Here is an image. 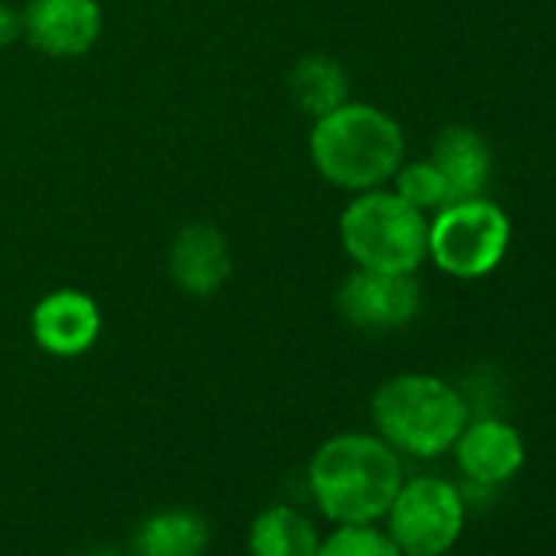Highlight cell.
Listing matches in <instances>:
<instances>
[{
  "mask_svg": "<svg viewBox=\"0 0 556 556\" xmlns=\"http://www.w3.org/2000/svg\"><path fill=\"white\" fill-rule=\"evenodd\" d=\"M403 455L377 432H341L308 462V488L334 523H377L403 484Z\"/></svg>",
  "mask_w": 556,
  "mask_h": 556,
  "instance_id": "6da1fadb",
  "label": "cell"
},
{
  "mask_svg": "<svg viewBox=\"0 0 556 556\" xmlns=\"http://www.w3.org/2000/svg\"><path fill=\"white\" fill-rule=\"evenodd\" d=\"M308 157L331 187L364 193L393 180L396 167L406 161V138L390 112L348 99L334 112L315 118Z\"/></svg>",
  "mask_w": 556,
  "mask_h": 556,
  "instance_id": "7a4b0ae2",
  "label": "cell"
},
{
  "mask_svg": "<svg viewBox=\"0 0 556 556\" xmlns=\"http://www.w3.org/2000/svg\"><path fill=\"white\" fill-rule=\"evenodd\" d=\"M377 435L406 458H442L471 419L468 396L435 374H396L370 400Z\"/></svg>",
  "mask_w": 556,
  "mask_h": 556,
  "instance_id": "3957f363",
  "label": "cell"
},
{
  "mask_svg": "<svg viewBox=\"0 0 556 556\" xmlns=\"http://www.w3.org/2000/svg\"><path fill=\"white\" fill-rule=\"evenodd\" d=\"M338 232L357 268L416 271L426 262L429 216L409 206L396 190L377 187L354 193L341 213Z\"/></svg>",
  "mask_w": 556,
  "mask_h": 556,
  "instance_id": "277c9868",
  "label": "cell"
},
{
  "mask_svg": "<svg viewBox=\"0 0 556 556\" xmlns=\"http://www.w3.org/2000/svg\"><path fill=\"white\" fill-rule=\"evenodd\" d=\"M507 245L510 219L494 200L481 193L452 200L432 213L426 258H432L439 271L471 282V278L491 275L504 262Z\"/></svg>",
  "mask_w": 556,
  "mask_h": 556,
  "instance_id": "5b68a950",
  "label": "cell"
},
{
  "mask_svg": "<svg viewBox=\"0 0 556 556\" xmlns=\"http://www.w3.org/2000/svg\"><path fill=\"white\" fill-rule=\"evenodd\" d=\"M383 520L403 556H445L465 533L468 504L462 484L442 475H416L403 478Z\"/></svg>",
  "mask_w": 556,
  "mask_h": 556,
  "instance_id": "8992f818",
  "label": "cell"
},
{
  "mask_svg": "<svg viewBox=\"0 0 556 556\" xmlns=\"http://www.w3.org/2000/svg\"><path fill=\"white\" fill-rule=\"evenodd\" d=\"M422 308V289L416 271H374L354 268L338 289V312L348 325L387 334L413 325Z\"/></svg>",
  "mask_w": 556,
  "mask_h": 556,
  "instance_id": "52a82bcc",
  "label": "cell"
},
{
  "mask_svg": "<svg viewBox=\"0 0 556 556\" xmlns=\"http://www.w3.org/2000/svg\"><path fill=\"white\" fill-rule=\"evenodd\" d=\"M455 468L465 484L501 491L527 465V442L520 429L494 413H471L452 445Z\"/></svg>",
  "mask_w": 556,
  "mask_h": 556,
  "instance_id": "ba28073f",
  "label": "cell"
},
{
  "mask_svg": "<svg viewBox=\"0 0 556 556\" xmlns=\"http://www.w3.org/2000/svg\"><path fill=\"white\" fill-rule=\"evenodd\" d=\"M99 0H30L24 8V37L53 60L86 56L102 37Z\"/></svg>",
  "mask_w": 556,
  "mask_h": 556,
  "instance_id": "9c48e42d",
  "label": "cell"
},
{
  "mask_svg": "<svg viewBox=\"0 0 556 556\" xmlns=\"http://www.w3.org/2000/svg\"><path fill=\"white\" fill-rule=\"evenodd\" d=\"M30 334L43 354L73 361L96 348L102 334V312L92 295L79 289H56L34 305Z\"/></svg>",
  "mask_w": 556,
  "mask_h": 556,
  "instance_id": "30bf717a",
  "label": "cell"
},
{
  "mask_svg": "<svg viewBox=\"0 0 556 556\" xmlns=\"http://www.w3.org/2000/svg\"><path fill=\"white\" fill-rule=\"evenodd\" d=\"M167 271L170 282L190 299L216 295L232 271L226 236L210 223H187L170 242Z\"/></svg>",
  "mask_w": 556,
  "mask_h": 556,
  "instance_id": "8fae6325",
  "label": "cell"
},
{
  "mask_svg": "<svg viewBox=\"0 0 556 556\" xmlns=\"http://www.w3.org/2000/svg\"><path fill=\"white\" fill-rule=\"evenodd\" d=\"M432 164L445 177L452 200L481 197L491 180V148L481 138V131L468 125H448L439 131L432 144ZM448 200V203H452Z\"/></svg>",
  "mask_w": 556,
  "mask_h": 556,
  "instance_id": "7c38bea8",
  "label": "cell"
},
{
  "mask_svg": "<svg viewBox=\"0 0 556 556\" xmlns=\"http://www.w3.org/2000/svg\"><path fill=\"white\" fill-rule=\"evenodd\" d=\"M321 533L302 510L289 504H275L255 514L249 527L252 556H318Z\"/></svg>",
  "mask_w": 556,
  "mask_h": 556,
  "instance_id": "4fadbf2b",
  "label": "cell"
},
{
  "mask_svg": "<svg viewBox=\"0 0 556 556\" xmlns=\"http://www.w3.org/2000/svg\"><path fill=\"white\" fill-rule=\"evenodd\" d=\"M289 92H292V102L315 122V118L334 112L338 105H344L351 99V83H348V73L338 60L312 53L292 66Z\"/></svg>",
  "mask_w": 556,
  "mask_h": 556,
  "instance_id": "5bb4252c",
  "label": "cell"
},
{
  "mask_svg": "<svg viewBox=\"0 0 556 556\" xmlns=\"http://www.w3.org/2000/svg\"><path fill=\"white\" fill-rule=\"evenodd\" d=\"M210 543L206 520L193 510H161L135 536L138 556H203Z\"/></svg>",
  "mask_w": 556,
  "mask_h": 556,
  "instance_id": "9a60e30c",
  "label": "cell"
},
{
  "mask_svg": "<svg viewBox=\"0 0 556 556\" xmlns=\"http://www.w3.org/2000/svg\"><path fill=\"white\" fill-rule=\"evenodd\" d=\"M393 190L409 203L416 206L419 213H435L439 206H445L452 197H448V187H445V177L439 174V167L432 164V157H422V161H403L393 174Z\"/></svg>",
  "mask_w": 556,
  "mask_h": 556,
  "instance_id": "2e32d148",
  "label": "cell"
},
{
  "mask_svg": "<svg viewBox=\"0 0 556 556\" xmlns=\"http://www.w3.org/2000/svg\"><path fill=\"white\" fill-rule=\"evenodd\" d=\"M318 556H403L377 523H338L334 533L321 536Z\"/></svg>",
  "mask_w": 556,
  "mask_h": 556,
  "instance_id": "e0dca14e",
  "label": "cell"
},
{
  "mask_svg": "<svg viewBox=\"0 0 556 556\" xmlns=\"http://www.w3.org/2000/svg\"><path fill=\"white\" fill-rule=\"evenodd\" d=\"M24 37V11L0 4V47H11Z\"/></svg>",
  "mask_w": 556,
  "mask_h": 556,
  "instance_id": "ac0fdd59",
  "label": "cell"
}]
</instances>
